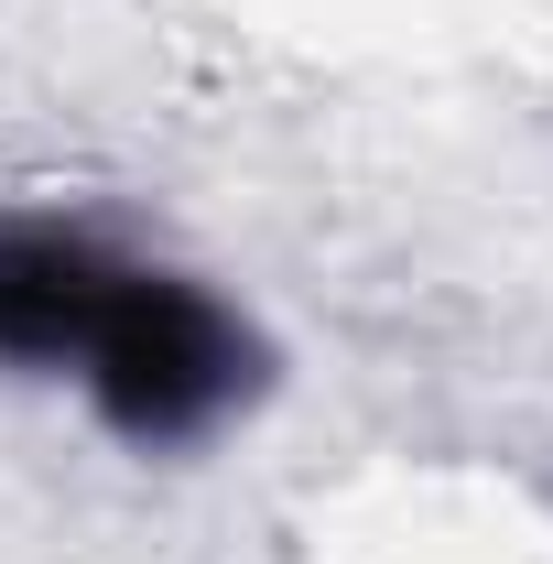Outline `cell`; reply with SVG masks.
Instances as JSON below:
<instances>
[{"label": "cell", "instance_id": "obj_1", "mask_svg": "<svg viewBox=\"0 0 553 564\" xmlns=\"http://www.w3.org/2000/svg\"><path fill=\"white\" fill-rule=\"evenodd\" d=\"M0 380L66 402L120 456H207L272 402L282 348L217 272L98 207H0Z\"/></svg>", "mask_w": 553, "mask_h": 564}]
</instances>
